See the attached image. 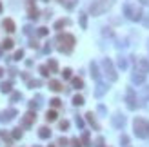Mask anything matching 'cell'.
<instances>
[{
    "instance_id": "obj_1",
    "label": "cell",
    "mask_w": 149,
    "mask_h": 147,
    "mask_svg": "<svg viewBox=\"0 0 149 147\" xmlns=\"http://www.w3.org/2000/svg\"><path fill=\"white\" fill-rule=\"evenodd\" d=\"M58 51L62 53H71V49L74 46V36L73 35H58Z\"/></svg>"
},
{
    "instance_id": "obj_2",
    "label": "cell",
    "mask_w": 149,
    "mask_h": 147,
    "mask_svg": "<svg viewBox=\"0 0 149 147\" xmlns=\"http://www.w3.org/2000/svg\"><path fill=\"white\" fill-rule=\"evenodd\" d=\"M135 134L138 138H149V122L144 118L135 120Z\"/></svg>"
},
{
    "instance_id": "obj_3",
    "label": "cell",
    "mask_w": 149,
    "mask_h": 147,
    "mask_svg": "<svg viewBox=\"0 0 149 147\" xmlns=\"http://www.w3.org/2000/svg\"><path fill=\"white\" fill-rule=\"evenodd\" d=\"M124 13H126V17L131 18V20H140L142 18V9L135 7L133 4H126V6H124Z\"/></svg>"
},
{
    "instance_id": "obj_4",
    "label": "cell",
    "mask_w": 149,
    "mask_h": 147,
    "mask_svg": "<svg viewBox=\"0 0 149 147\" xmlns=\"http://www.w3.org/2000/svg\"><path fill=\"white\" fill-rule=\"evenodd\" d=\"M102 66H104V71H106V76H107L111 82H115L116 78H118V75H116L115 67H113L111 60H109V58H104V60H102Z\"/></svg>"
},
{
    "instance_id": "obj_5",
    "label": "cell",
    "mask_w": 149,
    "mask_h": 147,
    "mask_svg": "<svg viewBox=\"0 0 149 147\" xmlns=\"http://www.w3.org/2000/svg\"><path fill=\"white\" fill-rule=\"evenodd\" d=\"M126 102H127V107L131 111H135L136 107H138V104H136V93H135V89H133V87H127L126 89Z\"/></svg>"
},
{
    "instance_id": "obj_6",
    "label": "cell",
    "mask_w": 149,
    "mask_h": 147,
    "mask_svg": "<svg viewBox=\"0 0 149 147\" xmlns=\"http://www.w3.org/2000/svg\"><path fill=\"white\" fill-rule=\"evenodd\" d=\"M106 9H107V6H106V4H102L100 0H96L95 4H91V13L93 15H102Z\"/></svg>"
},
{
    "instance_id": "obj_7",
    "label": "cell",
    "mask_w": 149,
    "mask_h": 147,
    "mask_svg": "<svg viewBox=\"0 0 149 147\" xmlns=\"http://www.w3.org/2000/svg\"><path fill=\"white\" fill-rule=\"evenodd\" d=\"M35 120H37V115H35L33 111H29L27 115H26V116H24V118H22V125H24V127H29V125H31Z\"/></svg>"
},
{
    "instance_id": "obj_8",
    "label": "cell",
    "mask_w": 149,
    "mask_h": 147,
    "mask_svg": "<svg viewBox=\"0 0 149 147\" xmlns=\"http://www.w3.org/2000/svg\"><path fill=\"white\" fill-rule=\"evenodd\" d=\"M133 82L135 84H144V80H146V75H144V71H140V69H136L135 73H133Z\"/></svg>"
},
{
    "instance_id": "obj_9",
    "label": "cell",
    "mask_w": 149,
    "mask_h": 147,
    "mask_svg": "<svg viewBox=\"0 0 149 147\" xmlns=\"http://www.w3.org/2000/svg\"><path fill=\"white\" fill-rule=\"evenodd\" d=\"M136 66H138V69H140V71L149 73V60H147V58H138V60H136Z\"/></svg>"
},
{
    "instance_id": "obj_10",
    "label": "cell",
    "mask_w": 149,
    "mask_h": 147,
    "mask_svg": "<svg viewBox=\"0 0 149 147\" xmlns=\"http://www.w3.org/2000/svg\"><path fill=\"white\" fill-rule=\"evenodd\" d=\"M2 26H4V29H6L7 33H13V31H15V22L11 20V18H4V20H2Z\"/></svg>"
},
{
    "instance_id": "obj_11",
    "label": "cell",
    "mask_w": 149,
    "mask_h": 147,
    "mask_svg": "<svg viewBox=\"0 0 149 147\" xmlns=\"http://www.w3.org/2000/svg\"><path fill=\"white\" fill-rule=\"evenodd\" d=\"M113 124H115V127H124V124H126V118L120 115H115L113 116Z\"/></svg>"
},
{
    "instance_id": "obj_12",
    "label": "cell",
    "mask_w": 149,
    "mask_h": 147,
    "mask_svg": "<svg viewBox=\"0 0 149 147\" xmlns=\"http://www.w3.org/2000/svg\"><path fill=\"white\" fill-rule=\"evenodd\" d=\"M49 89L55 91V93H58V91H62V84L58 80H51V82H49Z\"/></svg>"
},
{
    "instance_id": "obj_13",
    "label": "cell",
    "mask_w": 149,
    "mask_h": 147,
    "mask_svg": "<svg viewBox=\"0 0 149 147\" xmlns=\"http://www.w3.org/2000/svg\"><path fill=\"white\" fill-rule=\"evenodd\" d=\"M86 116H87V122H89V124H91V125H93V129H96V131H98V129H100V125H98V124H96V120H95V115H93V113H87V115H86Z\"/></svg>"
},
{
    "instance_id": "obj_14",
    "label": "cell",
    "mask_w": 149,
    "mask_h": 147,
    "mask_svg": "<svg viewBox=\"0 0 149 147\" xmlns=\"http://www.w3.org/2000/svg\"><path fill=\"white\" fill-rule=\"evenodd\" d=\"M91 76L95 78V80H100V71H98V66L95 62L91 64Z\"/></svg>"
},
{
    "instance_id": "obj_15",
    "label": "cell",
    "mask_w": 149,
    "mask_h": 147,
    "mask_svg": "<svg viewBox=\"0 0 149 147\" xmlns=\"http://www.w3.org/2000/svg\"><path fill=\"white\" fill-rule=\"evenodd\" d=\"M38 136H40V138H49V136H51V131L47 129V127H40V129H38Z\"/></svg>"
},
{
    "instance_id": "obj_16",
    "label": "cell",
    "mask_w": 149,
    "mask_h": 147,
    "mask_svg": "<svg viewBox=\"0 0 149 147\" xmlns=\"http://www.w3.org/2000/svg\"><path fill=\"white\" fill-rule=\"evenodd\" d=\"M71 85L74 87V89H82V87H84V80H82V78H73Z\"/></svg>"
},
{
    "instance_id": "obj_17",
    "label": "cell",
    "mask_w": 149,
    "mask_h": 147,
    "mask_svg": "<svg viewBox=\"0 0 149 147\" xmlns=\"http://www.w3.org/2000/svg\"><path fill=\"white\" fill-rule=\"evenodd\" d=\"M27 13H29V17H31V18H38V9H37V7H33V4H31V2H29Z\"/></svg>"
},
{
    "instance_id": "obj_18",
    "label": "cell",
    "mask_w": 149,
    "mask_h": 147,
    "mask_svg": "<svg viewBox=\"0 0 149 147\" xmlns=\"http://www.w3.org/2000/svg\"><path fill=\"white\" fill-rule=\"evenodd\" d=\"M15 115H17V111H15V109H9V111L4 113V118H2V120L9 122V120H13V118H15Z\"/></svg>"
},
{
    "instance_id": "obj_19",
    "label": "cell",
    "mask_w": 149,
    "mask_h": 147,
    "mask_svg": "<svg viewBox=\"0 0 149 147\" xmlns=\"http://www.w3.org/2000/svg\"><path fill=\"white\" fill-rule=\"evenodd\" d=\"M67 24H69V20H67V18H60V20H58L57 24H55V29H62V27H66Z\"/></svg>"
},
{
    "instance_id": "obj_20",
    "label": "cell",
    "mask_w": 149,
    "mask_h": 147,
    "mask_svg": "<svg viewBox=\"0 0 149 147\" xmlns=\"http://www.w3.org/2000/svg\"><path fill=\"white\" fill-rule=\"evenodd\" d=\"M46 118H47V122H55L58 118V115H57V111H47V115H46Z\"/></svg>"
},
{
    "instance_id": "obj_21",
    "label": "cell",
    "mask_w": 149,
    "mask_h": 147,
    "mask_svg": "<svg viewBox=\"0 0 149 147\" xmlns=\"http://www.w3.org/2000/svg\"><path fill=\"white\" fill-rule=\"evenodd\" d=\"M106 91H107V85H106V84H100V85H98V89L95 91V95H96V96H102Z\"/></svg>"
},
{
    "instance_id": "obj_22",
    "label": "cell",
    "mask_w": 149,
    "mask_h": 147,
    "mask_svg": "<svg viewBox=\"0 0 149 147\" xmlns=\"http://www.w3.org/2000/svg\"><path fill=\"white\" fill-rule=\"evenodd\" d=\"M47 67H49V69H51L53 73H57V71H58V64H57V60H49V62H47Z\"/></svg>"
},
{
    "instance_id": "obj_23",
    "label": "cell",
    "mask_w": 149,
    "mask_h": 147,
    "mask_svg": "<svg viewBox=\"0 0 149 147\" xmlns=\"http://www.w3.org/2000/svg\"><path fill=\"white\" fill-rule=\"evenodd\" d=\"M73 104H74V105H82V104H84V96H80V95L73 96Z\"/></svg>"
},
{
    "instance_id": "obj_24",
    "label": "cell",
    "mask_w": 149,
    "mask_h": 147,
    "mask_svg": "<svg viewBox=\"0 0 149 147\" xmlns=\"http://www.w3.org/2000/svg\"><path fill=\"white\" fill-rule=\"evenodd\" d=\"M82 142H84V145H91V142H89V133H87V131H84V134H82Z\"/></svg>"
},
{
    "instance_id": "obj_25",
    "label": "cell",
    "mask_w": 149,
    "mask_h": 147,
    "mask_svg": "<svg viewBox=\"0 0 149 147\" xmlns=\"http://www.w3.org/2000/svg\"><path fill=\"white\" fill-rule=\"evenodd\" d=\"M13 44H15V42L7 38V40H4V42H2V47H4V49H11V47H13Z\"/></svg>"
},
{
    "instance_id": "obj_26",
    "label": "cell",
    "mask_w": 149,
    "mask_h": 147,
    "mask_svg": "<svg viewBox=\"0 0 149 147\" xmlns=\"http://www.w3.org/2000/svg\"><path fill=\"white\" fill-rule=\"evenodd\" d=\"M118 66H120V69H126V67H127V60H126V58H118Z\"/></svg>"
},
{
    "instance_id": "obj_27",
    "label": "cell",
    "mask_w": 149,
    "mask_h": 147,
    "mask_svg": "<svg viewBox=\"0 0 149 147\" xmlns=\"http://www.w3.org/2000/svg\"><path fill=\"white\" fill-rule=\"evenodd\" d=\"M2 91H4V93H11V82H6V84H2Z\"/></svg>"
},
{
    "instance_id": "obj_28",
    "label": "cell",
    "mask_w": 149,
    "mask_h": 147,
    "mask_svg": "<svg viewBox=\"0 0 149 147\" xmlns=\"http://www.w3.org/2000/svg\"><path fill=\"white\" fill-rule=\"evenodd\" d=\"M13 138H15V140L22 138V131H20V129H13Z\"/></svg>"
},
{
    "instance_id": "obj_29",
    "label": "cell",
    "mask_w": 149,
    "mask_h": 147,
    "mask_svg": "<svg viewBox=\"0 0 149 147\" xmlns=\"http://www.w3.org/2000/svg\"><path fill=\"white\" fill-rule=\"evenodd\" d=\"M29 87L35 89V87H40V80H29Z\"/></svg>"
},
{
    "instance_id": "obj_30",
    "label": "cell",
    "mask_w": 149,
    "mask_h": 147,
    "mask_svg": "<svg viewBox=\"0 0 149 147\" xmlns=\"http://www.w3.org/2000/svg\"><path fill=\"white\" fill-rule=\"evenodd\" d=\"M80 26L87 27V17H86V15H80Z\"/></svg>"
},
{
    "instance_id": "obj_31",
    "label": "cell",
    "mask_w": 149,
    "mask_h": 147,
    "mask_svg": "<svg viewBox=\"0 0 149 147\" xmlns=\"http://www.w3.org/2000/svg\"><path fill=\"white\" fill-rule=\"evenodd\" d=\"M58 125H60V129H62V131L69 129V122H67V120H62V122H60V124H58Z\"/></svg>"
},
{
    "instance_id": "obj_32",
    "label": "cell",
    "mask_w": 149,
    "mask_h": 147,
    "mask_svg": "<svg viewBox=\"0 0 149 147\" xmlns=\"http://www.w3.org/2000/svg\"><path fill=\"white\" fill-rule=\"evenodd\" d=\"M40 73H42V76H49V67L40 66Z\"/></svg>"
},
{
    "instance_id": "obj_33",
    "label": "cell",
    "mask_w": 149,
    "mask_h": 147,
    "mask_svg": "<svg viewBox=\"0 0 149 147\" xmlns=\"http://www.w3.org/2000/svg\"><path fill=\"white\" fill-rule=\"evenodd\" d=\"M71 73H73V71H71V69H67V67H66V69L62 71V76H64V78H71Z\"/></svg>"
},
{
    "instance_id": "obj_34",
    "label": "cell",
    "mask_w": 149,
    "mask_h": 147,
    "mask_svg": "<svg viewBox=\"0 0 149 147\" xmlns=\"http://www.w3.org/2000/svg\"><path fill=\"white\" fill-rule=\"evenodd\" d=\"M122 145H124V147H131V144H129V138H127V136H122Z\"/></svg>"
},
{
    "instance_id": "obj_35",
    "label": "cell",
    "mask_w": 149,
    "mask_h": 147,
    "mask_svg": "<svg viewBox=\"0 0 149 147\" xmlns=\"http://www.w3.org/2000/svg\"><path fill=\"white\" fill-rule=\"evenodd\" d=\"M47 35V27H40L38 29V36H46Z\"/></svg>"
},
{
    "instance_id": "obj_36",
    "label": "cell",
    "mask_w": 149,
    "mask_h": 147,
    "mask_svg": "<svg viewBox=\"0 0 149 147\" xmlns=\"http://www.w3.org/2000/svg\"><path fill=\"white\" fill-rule=\"evenodd\" d=\"M22 56H24V51H22V49H20V51H17V53H15V60H20Z\"/></svg>"
},
{
    "instance_id": "obj_37",
    "label": "cell",
    "mask_w": 149,
    "mask_h": 147,
    "mask_svg": "<svg viewBox=\"0 0 149 147\" xmlns=\"http://www.w3.org/2000/svg\"><path fill=\"white\" fill-rule=\"evenodd\" d=\"M20 96H22L20 93H13V95H11V100H13V102H17V100H20Z\"/></svg>"
},
{
    "instance_id": "obj_38",
    "label": "cell",
    "mask_w": 149,
    "mask_h": 147,
    "mask_svg": "<svg viewBox=\"0 0 149 147\" xmlns=\"http://www.w3.org/2000/svg\"><path fill=\"white\" fill-rule=\"evenodd\" d=\"M51 105H53V107H60V100H58V98H53V100H51Z\"/></svg>"
},
{
    "instance_id": "obj_39",
    "label": "cell",
    "mask_w": 149,
    "mask_h": 147,
    "mask_svg": "<svg viewBox=\"0 0 149 147\" xmlns=\"http://www.w3.org/2000/svg\"><path fill=\"white\" fill-rule=\"evenodd\" d=\"M71 144H73V147H82V145H80V140H78V138H73Z\"/></svg>"
},
{
    "instance_id": "obj_40",
    "label": "cell",
    "mask_w": 149,
    "mask_h": 147,
    "mask_svg": "<svg viewBox=\"0 0 149 147\" xmlns=\"http://www.w3.org/2000/svg\"><path fill=\"white\" fill-rule=\"evenodd\" d=\"M76 125H78V127H80V129H82V127H84V120L80 118V116H76Z\"/></svg>"
},
{
    "instance_id": "obj_41",
    "label": "cell",
    "mask_w": 149,
    "mask_h": 147,
    "mask_svg": "<svg viewBox=\"0 0 149 147\" xmlns=\"http://www.w3.org/2000/svg\"><path fill=\"white\" fill-rule=\"evenodd\" d=\"M100 2H102V4H106L107 7H109V6H113V0H100Z\"/></svg>"
},
{
    "instance_id": "obj_42",
    "label": "cell",
    "mask_w": 149,
    "mask_h": 147,
    "mask_svg": "<svg viewBox=\"0 0 149 147\" xmlns=\"http://www.w3.org/2000/svg\"><path fill=\"white\" fill-rule=\"evenodd\" d=\"M144 95H146V96L149 98V85H146V87H144Z\"/></svg>"
},
{
    "instance_id": "obj_43",
    "label": "cell",
    "mask_w": 149,
    "mask_h": 147,
    "mask_svg": "<svg viewBox=\"0 0 149 147\" xmlns=\"http://www.w3.org/2000/svg\"><path fill=\"white\" fill-rule=\"evenodd\" d=\"M58 144H60V145H66L67 140H66V138H60V140H58Z\"/></svg>"
},
{
    "instance_id": "obj_44",
    "label": "cell",
    "mask_w": 149,
    "mask_h": 147,
    "mask_svg": "<svg viewBox=\"0 0 149 147\" xmlns=\"http://www.w3.org/2000/svg\"><path fill=\"white\" fill-rule=\"evenodd\" d=\"M140 2L144 4V6H146V4H149V0H140Z\"/></svg>"
},
{
    "instance_id": "obj_45",
    "label": "cell",
    "mask_w": 149,
    "mask_h": 147,
    "mask_svg": "<svg viewBox=\"0 0 149 147\" xmlns=\"http://www.w3.org/2000/svg\"><path fill=\"white\" fill-rule=\"evenodd\" d=\"M144 22H146V26H149V17L146 18V20H144Z\"/></svg>"
},
{
    "instance_id": "obj_46",
    "label": "cell",
    "mask_w": 149,
    "mask_h": 147,
    "mask_svg": "<svg viewBox=\"0 0 149 147\" xmlns=\"http://www.w3.org/2000/svg\"><path fill=\"white\" fill-rule=\"evenodd\" d=\"M2 75H4V69H2V67H0V78H2Z\"/></svg>"
},
{
    "instance_id": "obj_47",
    "label": "cell",
    "mask_w": 149,
    "mask_h": 147,
    "mask_svg": "<svg viewBox=\"0 0 149 147\" xmlns=\"http://www.w3.org/2000/svg\"><path fill=\"white\" fill-rule=\"evenodd\" d=\"M0 13H2V4H0Z\"/></svg>"
},
{
    "instance_id": "obj_48",
    "label": "cell",
    "mask_w": 149,
    "mask_h": 147,
    "mask_svg": "<svg viewBox=\"0 0 149 147\" xmlns=\"http://www.w3.org/2000/svg\"><path fill=\"white\" fill-rule=\"evenodd\" d=\"M49 147H55V145H49Z\"/></svg>"
}]
</instances>
